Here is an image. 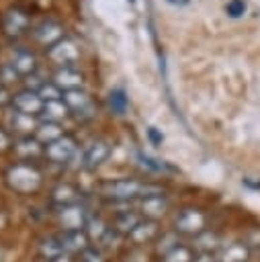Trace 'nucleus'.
<instances>
[{
    "mask_svg": "<svg viewBox=\"0 0 260 262\" xmlns=\"http://www.w3.org/2000/svg\"><path fill=\"white\" fill-rule=\"evenodd\" d=\"M102 190H104L106 196L117 199V201H129V199H135V196L147 199V196L162 194V188L158 184H147V182H139V180H133V178H121V180L106 182L102 186Z\"/></svg>",
    "mask_w": 260,
    "mask_h": 262,
    "instance_id": "1",
    "label": "nucleus"
},
{
    "mask_svg": "<svg viewBox=\"0 0 260 262\" xmlns=\"http://www.w3.org/2000/svg\"><path fill=\"white\" fill-rule=\"evenodd\" d=\"M8 178V184L14 188V190H20V192H31V190H37L39 184H41V174L33 168V166H27V164H16L8 170L6 174Z\"/></svg>",
    "mask_w": 260,
    "mask_h": 262,
    "instance_id": "2",
    "label": "nucleus"
},
{
    "mask_svg": "<svg viewBox=\"0 0 260 262\" xmlns=\"http://www.w3.org/2000/svg\"><path fill=\"white\" fill-rule=\"evenodd\" d=\"M205 223H207V219H205L203 211H199V209H182L176 215V221H174L176 231L186 233V235H199V233H203Z\"/></svg>",
    "mask_w": 260,
    "mask_h": 262,
    "instance_id": "3",
    "label": "nucleus"
},
{
    "mask_svg": "<svg viewBox=\"0 0 260 262\" xmlns=\"http://www.w3.org/2000/svg\"><path fill=\"white\" fill-rule=\"evenodd\" d=\"M45 154H47V158H49L51 162L63 164V162H68V160L76 154V141H74L72 137H68V135H61V137H57L55 141L47 143Z\"/></svg>",
    "mask_w": 260,
    "mask_h": 262,
    "instance_id": "4",
    "label": "nucleus"
},
{
    "mask_svg": "<svg viewBox=\"0 0 260 262\" xmlns=\"http://www.w3.org/2000/svg\"><path fill=\"white\" fill-rule=\"evenodd\" d=\"M86 221H88V217H86L84 207H80V205H76V203L63 205V207L59 209V223H61V227H63L66 231H76V229L84 227Z\"/></svg>",
    "mask_w": 260,
    "mask_h": 262,
    "instance_id": "5",
    "label": "nucleus"
},
{
    "mask_svg": "<svg viewBox=\"0 0 260 262\" xmlns=\"http://www.w3.org/2000/svg\"><path fill=\"white\" fill-rule=\"evenodd\" d=\"M109 156H111V145H109L106 141H102V139H96V141H92V143L86 147V151H84V156H82V164H84L86 168H96V166H100Z\"/></svg>",
    "mask_w": 260,
    "mask_h": 262,
    "instance_id": "6",
    "label": "nucleus"
},
{
    "mask_svg": "<svg viewBox=\"0 0 260 262\" xmlns=\"http://www.w3.org/2000/svg\"><path fill=\"white\" fill-rule=\"evenodd\" d=\"M49 57L53 61H57V63H70V61L78 59V47L70 39L57 41L55 45L49 47Z\"/></svg>",
    "mask_w": 260,
    "mask_h": 262,
    "instance_id": "7",
    "label": "nucleus"
},
{
    "mask_svg": "<svg viewBox=\"0 0 260 262\" xmlns=\"http://www.w3.org/2000/svg\"><path fill=\"white\" fill-rule=\"evenodd\" d=\"M14 104H16V108H18L20 113L33 115V113H41L45 102L41 100V96H39L37 92H33V90H25V92H20V94L14 96Z\"/></svg>",
    "mask_w": 260,
    "mask_h": 262,
    "instance_id": "8",
    "label": "nucleus"
},
{
    "mask_svg": "<svg viewBox=\"0 0 260 262\" xmlns=\"http://www.w3.org/2000/svg\"><path fill=\"white\" fill-rule=\"evenodd\" d=\"M61 248L66 254H76V252H84L88 248V235L80 229L76 231H66L63 235H59Z\"/></svg>",
    "mask_w": 260,
    "mask_h": 262,
    "instance_id": "9",
    "label": "nucleus"
},
{
    "mask_svg": "<svg viewBox=\"0 0 260 262\" xmlns=\"http://www.w3.org/2000/svg\"><path fill=\"white\" fill-rule=\"evenodd\" d=\"M27 25H29V18H27V14L20 8L8 10L4 14V18H2V27H4V31L8 35H20L27 29Z\"/></svg>",
    "mask_w": 260,
    "mask_h": 262,
    "instance_id": "10",
    "label": "nucleus"
},
{
    "mask_svg": "<svg viewBox=\"0 0 260 262\" xmlns=\"http://www.w3.org/2000/svg\"><path fill=\"white\" fill-rule=\"evenodd\" d=\"M61 35H63V29H61L57 23H53V20L41 23V25L37 27V31H35V37H37L39 43H43V45H55L57 41H61Z\"/></svg>",
    "mask_w": 260,
    "mask_h": 262,
    "instance_id": "11",
    "label": "nucleus"
},
{
    "mask_svg": "<svg viewBox=\"0 0 260 262\" xmlns=\"http://www.w3.org/2000/svg\"><path fill=\"white\" fill-rule=\"evenodd\" d=\"M166 209H168V203H166V199H164L162 194H158V196H147V199L141 201V211H143V215L149 217V219L162 217V215L166 213Z\"/></svg>",
    "mask_w": 260,
    "mask_h": 262,
    "instance_id": "12",
    "label": "nucleus"
},
{
    "mask_svg": "<svg viewBox=\"0 0 260 262\" xmlns=\"http://www.w3.org/2000/svg\"><path fill=\"white\" fill-rule=\"evenodd\" d=\"M55 84L59 88L63 86L66 90H74V88H78L82 84V74L78 70H72V68H61L55 74Z\"/></svg>",
    "mask_w": 260,
    "mask_h": 262,
    "instance_id": "13",
    "label": "nucleus"
},
{
    "mask_svg": "<svg viewBox=\"0 0 260 262\" xmlns=\"http://www.w3.org/2000/svg\"><path fill=\"white\" fill-rule=\"evenodd\" d=\"M246 260H248L246 244H227L219 254V262H246Z\"/></svg>",
    "mask_w": 260,
    "mask_h": 262,
    "instance_id": "14",
    "label": "nucleus"
},
{
    "mask_svg": "<svg viewBox=\"0 0 260 262\" xmlns=\"http://www.w3.org/2000/svg\"><path fill=\"white\" fill-rule=\"evenodd\" d=\"M156 231H158V225L154 221H143L141 219L139 225L129 233V239L135 242V244H145L156 235Z\"/></svg>",
    "mask_w": 260,
    "mask_h": 262,
    "instance_id": "15",
    "label": "nucleus"
},
{
    "mask_svg": "<svg viewBox=\"0 0 260 262\" xmlns=\"http://www.w3.org/2000/svg\"><path fill=\"white\" fill-rule=\"evenodd\" d=\"M39 254H41L47 262H51V260L63 256L66 252H63V248H61L59 237H47V239H43V242L39 244Z\"/></svg>",
    "mask_w": 260,
    "mask_h": 262,
    "instance_id": "16",
    "label": "nucleus"
},
{
    "mask_svg": "<svg viewBox=\"0 0 260 262\" xmlns=\"http://www.w3.org/2000/svg\"><path fill=\"white\" fill-rule=\"evenodd\" d=\"M63 102H66V106H68V108L84 111V108L90 104V98H88V94H86V92H82V90L74 88V90H66V94H63Z\"/></svg>",
    "mask_w": 260,
    "mask_h": 262,
    "instance_id": "17",
    "label": "nucleus"
},
{
    "mask_svg": "<svg viewBox=\"0 0 260 262\" xmlns=\"http://www.w3.org/2000/svg\"><path fill=\"white\" fill-rule=\"evenodd\" d=\"M35 55L33 53H29V51H23V49H18L16 53H14V59H12V68L18 72V74H29V72H33L35 70Z\"/></svg>",
    "mask_w": 260,
    "mask_h": 262,
    "instance_id": "18",
    "label": "nucleus"
},
{
    "mask_svg": "<svg viewBox=\"0 0 260 262\" xmlns=\"http://www.w3.org/2000/svg\"><path fill=\"white\" fill-rule=\"evenodd\" d=\"M139 221H141V217L137 215V213H129V211H125V213H121L119 217H117V221H115V229L119 231V233H125V235H129L137 225H139Z\"/></svg>",
    "mask_w": 260,
    "mask_h": 262,
    "instance_id": "19",
    "label": "nucleus"
},
{
    "mask_svg": "<svg viewBox=\"0 0 260 262\" xmlns=\"http://www.w3.org/2000/svg\"><path fill=\"white\" fill-rule=\"evenodd\" d=\"M86 235H88V239H96V242H100L102 237H104V233L109 231V227H106V223L100 219V217H88V221H86Z\"/></svg>",
    "mask_w": 260,
    "mask_h": 262,
    "instance_id": "20",
    "label": "nucleus"
},
{
    "mask_svg": "<svg viewBox=\"0 0 260 262\" xmlns=\"http://www.w3.org/2000/svg\"><path fill=\"white\" fill-rule=\"evenodd\" d=\"M49 121H59V119H63L66 115H68V106H66V102H61V100H51V102H45L43 104V111H41Z\"/></svg>",
    "mask_w": 260,
    "mask_h": 262,
    "instance_id": "21",
    "label": "nucleus"
},
{
    "mask_svg": "<svg viewBox=\"0 0 260 262\" xmlns=\"http://www.w3.org/2000/svg\"><path fill=\"white\" fill-rule=\"evenodd\" d=\"M76 196H78V192H76V188L70 186V184H59V186L53 190V201L59 203L61 207L76 203Z\"/></svg>",
    "mask_w": 260,
    "mask_h": 262,
    "instance_id": "22",
    "label": "nucleus"
},
{
    "mask_svg": "<svg viewBox=\"0 0 260 262\" xmlns=\"http://www.w3.org/2000/svg\"><path fill=\"white\" fill-rule=\"evenodd\" d=\"M37 137H39V141L51 143V141H55L57 137H61V129H59L57 123H43V125L37 127Z\"/></svg>",
    "mask_w": 260,
    "mask_h": 262,
    "instance_id": "23",
    "label": "nucleus"
},
{
    "mask_svg": "<svg viewBox=\"0 0 260 262\" xmlns=\"http://www.w3.org/2000/svg\"><path fill=\"white\" fill-rule=\"evenodd\" d=\"M16 151L23 156V158H31V156H39L41 154V143L39 139H33V137H25L16 143Z\"/></svg>",
    "mask_w": 260,
    "mask_h": 262,
    "instance_id": "24",
    "label": "nucleus"
},
{
    "mask_svg": "<svg viewBox=\"0 0 260 262\" xmlns=\"http://www.w3.org/2000/svg\"><path fill=\"white\" fill-rule=\"evenodd\" d=\"M12 125H14V129H18V131H23V133H31L33 129H37V125H35V119L31 117V115H27V113H14V117H12Z\"/></svg>",
    "mask_w": 260,
    "mask_h": 262,
    "instance_id": "25",
    "label": "nucleus"
},
{
    "mask_svg": "<svg viewBox=\"0 0 260 262\" xmlns=\"http://www.w3.org/2000/svg\"><path fill=\"white\" fill-rule=\"evenodd\" d=\"M164 262H192V252L186 246H176L164 256Z\"/></svg>",
    "mask_w": 260,
    "mask_h": 262,
    "instance_id": "26",
    "label": "nucleus"
},
{
    "mask_svg": "<svg viewBox=\"0 0 260 262\" xmlns=\"http://www.w3.org/2000/svg\"><path fill=\"white\" fill-rule=\"evenodd\" d=\"M109 104H111V108L115 111V113H119V115H123L125 113V108H127V96H125V92L123 90H113L111 92V96H109Z\"/></svg>",
    "mask_w": 260,
    "mask_h": 262,
    "instance_id": "27",
    "label": "nucleus"
},
{
    "mask_svg": "<svg viewBox=\"0 0 260 262\" xmlns=\"http://www.w3.org/2000/svg\"><path fill=\"white\" fill-rule=\"evenodd\" d=\"M39 96H41V100L43 102H51V100H59V96H61V92H59V86L53 82V84H41V88H39V92H37Z\"/></svg>",
    "mask_w": 260,
    "mask_h": 262,
    "instance_id": "28",
    "label": "nucleus"
},
{
    "mask_svg": "<svg viewBox=\"0 0 260 262\" xmlns=\"http://www.w3.org/2000/svg\"><path fill=\"white\" fill-rule=\"evenodd\" d=\"M176 246H180L178 244V235L176 233H166V235H162V239L158 242V246H156V250H158V254H168V252H172Z\"/></svg>",
    "mask_w": 260,
    "mask_h": 262,
    "instance_id": "29",
    "label": "nucleus"
},
{
    "mask_svg": "<svg viewBox=\"0 0 260 262\" xmlns=\"http://www.w3.org/2000/svg\"><path fill=\"white\" fill-rule=\"evenodd\" d=\"M219 244H217V235H213V233H199V237H197V248H201L203 252H207L209 254V250H213V248H217Z\"/></svg>",
    "mask_w": 260,
    "mask_h": 262,
    "instance_id": "30",
    "label": "nucleus"
},
{
    "mask_svg": "<svg viewBox=\"0 0 260 262\" xmlns=\"http://www.w3.org/2000/svg\"><path fill=\"white\" fill-rule=\"evenodd\" d=\"M246 0H229L227 4H225V12L231 16V18H237V16H242L244 12H246Z\"/></svg>",
    "mask_w": 260,
    "mask_h": 262,
    "instance_id": "31",
    "label": "nucleus"
},
{
    "mask_svg": "<svg viewBox=\"0 0 260 262\" xmlns=\"http://www.w3.org/2000/svg\"><path fill=\"white\" fill-rule=\"evenodd\" d=\"M82 260L84 262H106L104 254L100 252V248H90V246L82 252Z\"/></svg>",
    "mask_w": 260,
    "mask_h": 262,
    "instance_id": "32",
    "label": "nucleus"
},
{
    "mask_svg": "<svg viewBox=\"0 0 260 262\" xmlns=\"http://www.w3.org/2000/svg\"><path fill=\"white\" fill-rule=\"evenodd\" d=\"M0 74H2V80L4 82H14V78H16V70L12 66H4L0 70Z\"/></svg>",
    "mask_w": 260,
    "mask_h": 262,
    "instance_id": "33",
    "label": "nucleus"
},
{
    "mask_svg": "<svg viewBox=\"0 0 260 262\" xmlns=\"http://www.w3.org/2000/svg\"><path fill=\"white\" fill-rule=\"evenodd\" d=\"M192 262H215V258L211 256V252L207 254V252H201L197 258H192Z\"/></svg>",
    "mask_w": 260,
    "mask_h": 262,
    "instance_id": "34",
    "label": "nucleus"
},
{
    "mask_svg": "<svg viewBox=\"0 0 260 262\" xmlns=\"http://www.w3.org/2000/svg\"><path fill=\"white\" fill-rule=\"evenodd\" d=\"M147 135H149V139H151L156 145H160V143H162V135H158L154 127H149V129H147Z\"/></svg>",
    "mask_w": 260,
    "mask_h": 262,
    "instance_id": "35",
    "label": "nucleus"
},
{
    "mask_svg": "<svg viewBox=\"0 0 260 262\" xmlns=\"http://www.w3.org/2000/svg\"><path fill=\"white\" fill-rule=\"evenodd\" d=\"M6 147H8V135L0 129V151H2V149H6Z\"/></svg>",
    "mask_w": 260,
    "mask_h": 262,
    "instance_id": "36",
    "label": "nucleus"
},
{
    "mask_svg": "<svg viewBox=\"0 0 260 262\" xmlns=\"http://www.w3.org/2000/svg\"><path fill=\"white\" fill-rule=\"evenodd\" d=\"M6 100H8V94H6V90L0 86V104H2V102H6Z\"/></svg>",
    "mask_w": 260,
    "mask_h": 262,
    "instance_id": "37",
    "label": "nucleus"
},
{
    "mask_svg": "<svg viewBox=\"0 0 260 262\" xmlns=\"http://www.w3.org/2000/svg\"><path fill=\"white\" fill-rule=\"evenodd\" d=\"M166 2H168V4H176V6H178V4L182 6V4H186L188 0H166Z\"/></svg>",
    "mask_w": 260,
    "mask_h": 262,
    "instance_id": "38",
    "label": "nucleus"
},
{
    "mask_svg": "<svg viewBox=\"0 0 260 262\" xmlns=\"http://www.w3.org/2000/svg\"><path fill=\"white\" fill-rule=\"evenodd\" d=\"M51 262H72V260H70V258L63 254V256H59V258H55V260H51Z\"/></svg>",
    "mask_w": 260,
    "mask_h": 262,
    "instance_id": "39",
    "label": "nucleus"
}]
</instances>
